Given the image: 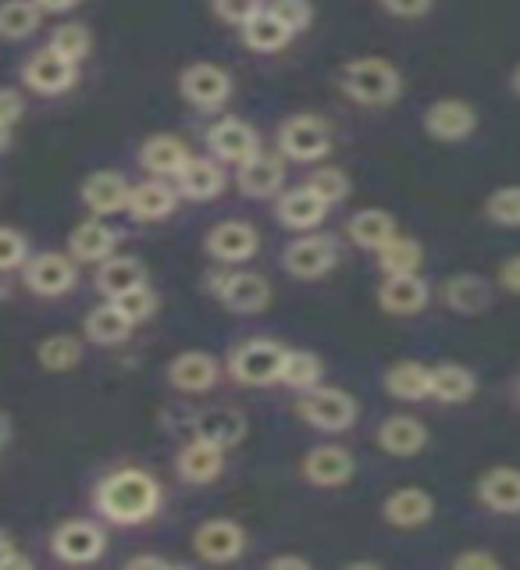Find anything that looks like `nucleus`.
<instances>
[{
  "label": "nucleus",
  "mask_w": 520,
  "mask_h": 570,
  "mask_svg": "<svg viewBox=\"0 0 520 570\" xmlns=\"http://www.w3.org/2000/svg\"><path fill=\"white\" fill-rule=\"evenodd\" d=\"M207 289L210 296L222 303L225 311L239 314V317H254L272 307V282L257 272H222V275H207Z\"/></svg>",
  "instance_id": "39448f33"
},
{
  "label": "nucleus",
  "mask_w": 520,
  "mask_h": 570,
  "mask_svg": "<svg viewBox=\"0 0 520 570\" xmlns=\"http://www.w3.org/2000/svg\"><path fill=\"white\" fill-rule=\"evenodd\" d=\"M303 186H307L317 196V200H325L328 207L343 204L346 196H350V189H353L350 175L343 168H317V171H311V178Z\"/></svg>",
  "instance_id": "c03bdc74"
},
{
  "label": "nucleus",
  "mask_w": 520,
  "mask_h": 570,
  "mask_svg": "<svg viewBox=\"0 0 520 570\" xmlns=\"http://www.w3.org/2000/svg\"><path fill=\"white\" fill-rule=\"evenodd\" d=\"M207 150L218 157L222 165H246L261 154V132L243 118H222L207 129Z\"/></svg>",
  "instance_id": "dca6fc26"
},
{
  "label": "nucleus",
  "mask_w": 520,
  "mask_h": 570,
  "mask_svg": "<svg viewBox=\"0 0 520 570\" xmlns=\"http://www.w3.org/2000/svg\"><path fill=\"white\" fill-rule=\"evenodd\" d=\"M193 435L196 439H204V442H214V445H222V450H236V445L246 439L249 432V421L243 410L236 406H204V410H196L193 421Z\"/></svg>",
  "instance_id": "6ab92c4d"
},
{
  "label": "nucleus",
  "mask_w": 520,
  "mask_h": 570,
  "mask_svg": "<svg viewBox=\"0 0 520 570\" xmlns=\"http://www.w3.org/2000/svg\"><path fill=\"white\" fill-rule=\"evenodd\" d=\"M496 285L510 296H520V254H510L496 267Z\"/></svg>",
  "instance_id": "864d4df0"
},
{
  "label": "nucleus",
  "mask_w": 520,
  "mask_h": 570,
  "mask_svg": "<svg viewBox=\"0 0 520 570\" xmlns=\"http://www.w3.org/2000/svg\"><path fill=\"white\" fill-rule=\"evenodd\" d=\"M0 570H32V560L26 552H18L8 531H0Z\"/></svg>",
  "instance_id": "603ef678"
},
{
  "label": "nucleus",
  "mask_w": 520,
  "mask_h": 570,
  "mask_svg": "<svg viewBox=\"0 0 520 570\" xmlns=\"http://www.w3.org/2000/svg\"><path fill=\"white\" fill-rule=\"evenodd\" d=\"M346 236L356 249H371V254H379L385 243H392L400 236V222L382 207H364L346 222Z\"/></svg>",
  "instance_id": "7c9ffc66"
},
{
  "label": "nucleus",
  "mask_w": 520,
  "mask_h": 570,
  "mask_svg": "<svg viewBox=\"0 0 520 570\" xmlns=\"http://www.w3.org/2000/svg\"><path fill=\"white\" fill-rule=\"evenodd\" d=\"M118 307L133 317V325H143V321H150L154 314H157V307H160V296L150 289V285H139V289H133V293H125V296H118L115 299Z\"/></svg>",
  "instance_id": "49530a36"
},
{
  "label": "nucleus",
  "mask_w": 520,
  "mask_h": 570,
  "mask_svg": "<svg viewBox=\"0 0 520 570\" xmlns=\"http://www.w3.org/2000/svg\"><path fill=\"white\" fill-rule=\"evenodd\" d=\"M178 207V189L168 178H147V183L133 186L129 196V218L133 222H165Z\"/></svg>",
  "instance_id": "2f4dec72"
},
{
  "label": "nucleus",
  "mask_w": 520,
  "mask_h": 570,
  "mask_svg": "<svg viewBox=\"0 0 520 570\" xmlns=\"http://www.w3.org/2000/svg\"><path fill=\"white\" fill-rule=\"evenodd\" d=\"M285 183V165L275 154H257L254 160H246L236 171V186L243 196H254V200H267V196H278Z\"/></svg>",
  "instance_id": "473e14b6"
},
{
  "label": "nucleus",
  "mask_w": 520,
  "mask_h": 570,
  "mask_svg": "<svg viewBox=\"0 0 520 570\" xmlns=\"http://www.w3.org/2000/svg\"><path fill=\"white\" fill-rule=\"evenodd\" d=\"M267 570H311L307 557H272L267 560Z\"/></svg>",
  "instance_id": "4d7b16f0"
},
{
  "label": "nucleus",
  "mask_w": 520,
  "mask_h": 570,
  "mask_svg": "<svg viewBox=\"0 0 520 570\" xmlns=\"http://www.w3.org/2000/svg\"><path fill=\"white\" fill-rule=\"evenodd\" d=\"M79 193H82V204L94 210V218H115V214L129 210L133 186L125 183V175L118 171H94Z\"/></svg>",
  "instance_id": "a878e982"
},
{
  "label": "nucleus",
  "mask_w": 520,
  "mask_h": 570,
  "mask_svg": "<svg viewBox=\"0 0 520 570\" xmlns=\"http://www.w3.org/2000/svg\"><path fill=\"white\" fill-rule=\"evenodd\" d=\"M296 414L303 424H311L314 432L325 435H343L361 417V403H356L353 392L335 389V385H314L307 392H300L296 400Z\"/></svg>",
  "instance_id": "20e7f679"
},
{
  "label": "nucleus",
  "mask_w": 520,
  "mask_h": 570,
  "mask_svg": "<svg viewBox=\"0 0 520 570\" xmlns=\"http://www.w3.org/2000/svg\"><path fill=\"white\" fill-rule=\"evenodd\" d=\"M474 392H478V374L468 364H453V361L432 364V400L435 403L460 406V403H471Z\"/></svg>",
  "instance_id": "c9c22d12"
},
{
  "label": "nucleus",
  "mask_w": 520,
  "mask_h": 570,
  "mask_svg": "<svg viewBox=\"0 0 520 570\" xmlns=\"http://www.w3.org/2000/svg\"><path fill=\"white\" fill-rule=\"evenodd\" d=\"M450 567L453 570H499L503 560H499L492 549H463L450 560Z\"/></svg>",
  "instance_id": "8fccbe9b"
},
{
  "label": "nucleus",
  "mask_w": 520,
  "mask_h": 570,
  "mask_svg": "<svg viewBox=\"0 0 520 570\" xmlns=\"http://www.w3.org/2000/svg\"><path fill=\"white\" fill-rule=\"evenodd\" d=\"M115 246H118V232H111V225H104V218L79 222L68 236V254L79 264H100L115 254Z\"/></svg>",
  "instance_id": "f704fd0d"
},
{
  "label": "nucleus",
  "mask_w": 520,
  "mask_h": 570,
  "mask_svg": "<svg viewBox=\"0 0 520 570\" xmlns=\"http://www.w3.org/2000/svg\"><path fill=\"white\" fill-rule=\"evenodd\" d=\"M243 32V47L246 50H257V53H278V50H285L293 43V29L282 22L278 14H272V11H261V14H254L249 22L239 29Z\"/></svg>",
  "instance_id": "e433bc0d"
},
{
  "label": "nucleus",
  "mask_w": 520,
  "mask_h": 570,
  "mask_svg": "<svg viewBox=\"0 0 520 570\" xmlns=\"http://www.w3.org/2000/svg\"><path fill=\"white\" fill-rule=\"evenodd\" d=\"M428 424L414 414H389L382 424H379V432H374V442H379V450L389 453V456H396V460H410V456H418L424 445H428Z\"/></svg>",
  "instance_id": "5701e85b"
},
{
  "label": "nucleus",
  "mask_w": 520,
  "mask_h": 570,
  "mask_svg": "<svg viewBox=\"0 0 520 570\" xmlns=\"http://www.w3.org/2000/svg\"><path fill=\"white\" fill-rule=\"evenodd\" d=\"M435 517V495L418 485H403L382 499V521L396 531H418L432 524Z\"/></svg>",
  "instance_id": "a211bd4d"
},
{
  "label": "nucleus",
  "mask_w": 520,
  "mask_h": 570,
  "mask_svg": "<svg viewBox=\"0 0 520 570\" xmlns=\"http://www.w3.org/2000/svg\"><path fill=\"white\" fill-rule=\"evenodd\" d=\"M492 296H496V285L485 275H474V272H457L442 282V303L460 317H478L492 307Z\"/></svg>",
  "instance_id": "4be33fe9"
},
{
  "label": "nucleus",
  "mask_w": 520,
  "mask_h": 570,
  "mask_svg": "<svg viewBox=\"0 0 520 570\" xmlns=\"http://www.w3.org/2000/svg\"><path fill=\"white\" fill-rule=\"evenodd\" d=\"M339 89L361 107H389L403 97V71L385 58H353L339 68Z\"/></svg>",
  "instance_id": "f03ea898"
},
{
  "label": "nucleus",
  "mask_w": 520,
  "mask_h": 570,
  "mask_svg": "<svg viewBox=\"0 0 520 570\" xmlns=\"http://www.w3.org/2000/svg\"><path fill=\"white\" fill-rule=\"evenodd\" d=\"M8 439H11V417L4 414V410H0V450L8 445Z\"/></svg>",
  "instance_id": "bf43d9fd"
},
{
  "label": "nucleus",
  "mask_w": 520,
  "mask_h": 570,
  "mask_svg": "<svg viewBox=\"0 0 520 570\" xmlns=\"http://www.w3.org/2000/svg\"><path fill=\"white\" fill-rule=\"evenodd\" d=\"M47 47L53 53H61L65 61L82 65L89 58V50H94V36H89V29L79 26V22H65V26H58V29L50 32V43Z\"/></svg>",
  "instance_id": "79ce46f5"
},
{
  "label": "nucleus",
  "mask_w": 520,
  "mask_h": 570,
  "mask_svg": "<svg viewBox=\"0 0 520 570\" xmlns=\"http://www.w3.org/2000/svg\"><path fill=\"white\" fill-rule=\"evenodd\" d=\"M171 560L165 557H129L125 560V570H168Z\"/></svg>",
  "instance_id": "6e6d98bb"
},
{
  "label": "nucleus",
  "mask_w": 520,
  "mask_h": 570,
  "mask_svg": "<svg viewBox=\"0 0 520 570\" xmlns=\"http://www.w3.org/2000/svg\"><path fill=\"white\" fill-rule=\"evenodd\" d=\"M421 125L435 142H463L478 132V107L460 97H442L424 107Z\"/></svg>",
  "instance_id": "f8f14e48"
},
{
  "label": "nucleus",
  "mask_w": 520,
  "mask_h": 570,
  "mask_svg": "<svg viewBox=\"0 0 520 570\" xmlns=\"http://www.w3.org/2000/svg\"><path fill=\"white\" fill-rule=\"evenodd\" d=\"M204 249L214 264H246L249 257H257L261 232L243 218H228L207 232Z\"/></svg>",
  "instance_id": "2eb2a0df"
},
{
  "label": "nucleus",
  "mask_w": 520,
  "mask_h": 570,
  "mask_svg": "<svg viewBox=\"0 0 520 570\" xmlns=\"http://www.w3.org/2000/svg\"><path fill=\"white\" fill-rule=\"evenodd\" d=\"M11 147V125H0V154H8Z\"/></svg>",
  "instance_id": "052dcab7"
},
{
  "label": "nucleus",
  "mask_w": 520,
  "mask_h": 570,
  "mask_svg": "<svg viewBox=\"0 0 520 570\" xmlns=\"http://www.w3.org/2000/svg\"><path fill=\"white\" fill-rule=\"evenodd\" d=\"M382 385L400 403H424L432 400V367L421 361H396L385 367Z\"/></svg>",
  "instance_id": "c85d7f7f"
},
{
  "label": "nucleus",
  "mask_w": 520,
  "mask_h": 570,
  "mask_svg": "<svg viewBox=\"0 0 520 570\" xmlns=\"http://www.w3.org/2000/svg\"><path fill=\"white\" fill-rule=\"evenodd\" d=\"M285 350L278 338H243V343L232 346L225 371L228 379L243 385V389H267V385H278L282 382V361H285Z\"/></svg>",
  "instance_id": "7ed1b4c3"
},
{
  "label": "nucleus",
  "mask_w": 520,
  "mask_h": 570,
  "mask_svg": "<svg viewBox=\"0 0 520 570\" xmlns=\"http://www.w3.org/2000/svg\"><path fill=\"white\" fill-rule=\"evenodd\" d=\"M22 82L36 97H61L79 82V65L65 61L61 53H53L50 47L32 50L22 65Z\"/></svg>",
  "instance_id": "4468645a"
},
{
  "label": "nucleus",
  "mask_w": 520,
  "mask_h": 570,
  "mask_svg": "<svg viewBox=\"0 0 520 570\" xmlns=\"http://www.w3.org/2000/svg\"><path fill=\"white\" fill-rule=\"evenodd\" d=\"M275 218L293 228V232H314L321 222L328 218V204L317 200V196L307 186H296V189H285L278 193L275 200Z\"/></svg>",
  "instance_id": "cd10ccee"
},
{
  "label": "nucleus",
  "mask_w": 520,
  "mask_h": 570,
  "mask_svg": "<svg viewBox=\"0 0 520 570\" xmlns=\"http://www.w3.org/2000/svg\"><path fill=\"white\" fill-rule=\"evenodd\" d=\"M165 507V485L143 468H118L94 485V510L111 528L150 524Z\"/></svg>",
  "instance_id": "f257e3e1"
},
{
  "label": "nucleus",
  "mask_w": 520,
  "mask_h": 570,
  "mask_svg": "<svg viewBox=\"0 0 520 570\" xmlns=\"http://www.w3.org/2000/svg\"><path fill=\"white\" fill-rule=\"evenodd\" d=\"M178 94L196 111H218L232 100V76L210 61H196L178 71Z\"/></svg>",
  "instance_id": "1a4fd4ad"
},
{
  "label": "nucleus",
  "mask_w": 520,
  "mask_h": 570,
  "mask_svg": "<svg viewBox=\"0 0 520 570\" xmlns=\"http://www.w3.org/2000/svg\"><path fill=\"white\" fill-rule=\"evenodd\" d=\"M267 11L278 14L285 26H290L293 32H303L311 22H314V8H311V0H272L267 4Z\"/></svg>",
  "instance_id": "de8ad7c7"
},
{
  "label": "nucleus",
  "mask_w": 520,
  "mask_h": 570,
  "mask_svg": "<svg viewBox=\"0 0 520 570\" xmlns=\"http://www.w3.org/2000/svg\"><path fill=\"white\" fill-rule=\"evenodd\" d=\"M222 361L207 350H183L175 353L168 367H165V379L175 392H186V396H204L214 385L222 382Z\"/></svg>",
  "instance_id": "9b49d317"
},
{
  "label": "nucleus",
  "mask_w": 520,
  "mask_h": 570,
  "mask_svg": "<svg viewBox=\"0 0 520 570\" xmlns=\"http://www.w3.org/2000/svg\"><path fill=\"white\" fill-rule=\"evenodd\" d=\"M29 257H32L29 254V239L22 236V232L11 228V225H0V275L26 267Z\"/></svg>",
  "instance_id": "a18cd8bd"
},
{
  "label": "nucleus",
  "mask_w": 520,
  "mask_h": 570,
  "mask_svg": "<svg viewBox=\"0 0 520 570\" xmlns=\"http://www.w3.org/2000/svg\"><path fill=\"white\" fill-rule=\"evenodd\" d=\"M175 474L193 489L214 485V481L225 474V450H222V445L204 442V439L193 435L175 456Z\"/></svg>",
  "instance_id": "412c9836"
},
{
  "label": "nucleus",
  "mask_w": 520,
  "mask_h": 570,
  "mask_svg": "<svg viewBox=\"0 0 520 570\" xmlns=\"http://www.w3.org/2000/svg\"><path fill=\"white\" fill-rule=\"evenodd\" d=\"M133 317L125 314L115 299H104V303H97L94 311L86 314V325H82V332H86V338L94 346H121L125 338L133 335Z\"/></svg>",
  "instance_id": "72a5a7b5"
},
{
  "label": "nucleus",
  "mask_w": 520,
  "mask_h": 570,
  "mask_svg": "<svg viewBox=\"0 0 520 570\" xmlns=\"http://www.w3.org/2000/svg\"><path fill=\"white\" fill-rule=\"evenodd\" d=\"M26 289L32 296L43 299H61L76 289L79 282V261L71 254H53V249H43V254H32L22 267Z\"/></svg>",
  "instance_id": "6e6552de"
},
{
  "label": "nucleus",
  "mask_w": 520,
  "mask_h": 570,
  "mask_svg": "<svg viewBox=\"0 0 520 570\" xmlns=\"http://www.w3.org/2000/svg\"><path fill=\"white\" fill-rule=\"evenodd\" d=\"M94 285H97V293L104 299H118L125 293L139 289V285H147V264L136 261V257H118V254H111L107 261L97 264Z\"/></svg>",
  "instance_id": "c756f323"
},
{
  "label": "nucleus",
  "mask_w": 520,
  "mask_h": 570,
  "mask_svg": "<svg viewBox=\"0 0 520 570\" xmlns=\"http://www.w3.org/2000/svg\"><path fill=\"white\" fill-rule=\"evenodd\" d=\"M385 14L403 18V22H414V18H424L435 8V0H382Z\"/></svg>",
  "instance_id": "3c124183"
},
{
  "label": "nucleus",
  "mask_w": 520,
  "mask_h": 570,
  "mask_svg": "<svg viewBox=\"0 0 520 570\" xmlns=\"http://www.w3.org/2000/svg\"><path fill=\"white\" fill-rule=\"evenodd\" d=\"M339 264V243L328 232H303L282 254V267L300 282H314L335 272Z\"/></svg>",
  "instance_id": "0eeeda50"
},
{
  "label": "nucleus",
  "mask_w": 520,
  "mask_h": 570,
  "mask_svg": "<svg viewBox=\"0 0 520 570\" xmlns=\"http://www.w3.org/2000/svg\"><path fill=\"white\" fill-rule=\"evenodd\" d=\"M82 335H71V332H58V335H47L40 338V346H36V364L50 374H65L76 364H82Z\"/></svg>",
  "instance_id": "4c0bfd02"
},
{
  "label": "nucleus",
  "mask_w": 520,
  "mask_h": 570,
  "mask_svg": "<svg viewBox=\"0 0 520 570\" xmlns=\"http://www.w3.org/2000/svg\"><path fill=\"white\" fill-rule=\"evenodd\" d=\"M424 264V246L414 236H396L379 249L382 275H418Z\"/></svg>",
  "instance_id": "a19ab883"
},
{
  "label": "nucleus",
  "mask_w": 520,
  "mask_h": 570,
  "mask_svg": "<svg viewBox=\"0 0 520 570\" xmlns=\"http://www.w3.org/2000/svg\"><path fill=\"white\" fill-rule=\"evenodd\" d=\"M228 178H225V165L218 157H189V165L178 171L175 189L178 196H186L193 204H210L225 193Z\"/></svg>",
  "instance_id": "393cba45"
},
{
  "label": "nucleus",
  "mask_w": 520,
  "mask_h": 570,
  "mask_svg": "<svg viewBox=\"0 0 520 570\" xmlns=\"http://www.w3.org/2000/svg\"><path fill=\"white\" fill-rule=\"evenodd\" d=\"M510 89H513V97L520 100V61H517L513 71H510Z\"/></svg>",
  "instance_id": "680f3d73"
},
{
  "label": "nucleus",
  "mask_w": 520,
  "mask_h": 570,
  "mask_svg": "<svg viewBox=\"0 0 520 570\" xmlns=\"http://www.w3.org/2000/svg\"><path fill=\"white\" fill-rule=\"evenodd\" d=\"M22 115H26V104H22V97L14 94V89H0V125H14L22 121Z\"/></svg>",
  "instance_id": "5fc2aeb1"
},
{
  "label": "nucleus",
  "mask_w": 520,
  "mask_h": 570,
  "mask_svg": "<svg viewBox=\"0 0 520 570\" xmlns=\"http://www.w3.org/2000/svg\"><path fill=\"white\" fill-rule=\"evenodd\" d=\"M107 552V531L104 524L89 521V517H71L50 531V557L68 567L97 563Z\"/></svg>",
  "instance_id": "423d86ee"
},
{
  "label": "nucleus",
  "mask_w": 520,
  "mask_h": 570,
  "mask_svg": "<svg viewBox=\"0 0 520 570\" xmlns=\"http://www.w3.org/2000/svg\"><path fill=\"white\" fill-rule=\"evenodd\" d=\"M485 218L499 228H520V186H499L485 196Z\"/></svg>",
  "instance_id": "37998d69"
},
{
  "label": "nucleus",
  "mask_w": 520,
  "mask_h": 570,
  "mask_svg": "<svg viewBox=\"0 0 520 570\" xmlns=\"http://www.w3.org/2000/svg\"><path fill=\"white\" fill-rule=\"evenodd\" d=\"M261 11H264L261 0H214V14H218L222 22L236 26V29H243L249 18L261 14Z\"/></svg>",
  "instance_id": "09e8293b"
},
{
  "label": "nucleus",
  "mask_w": 520,
  "mask_h": 570,
  "mask_svg": "<svg viewBox=\"0 0 520 570\" xmlns=\"http://www.w3.org/2000/svg\"><path fill=\"white\" fill-rule=\"evenodd\" d=\"M43 11L36 8V0H0V40L18 43L40 29Z\"/></svg>",
  "instance_id": "58836bf2"
},
{
  "label": "nucleus",
  "mask_w": 520,
  "mask_h": 570,
  "mask_svg": "<svg viewBox=\"0 0 520 570\" xmlns=\"http://www.w3.org/2000/svg\"><path fill=\"white\" fill-rule=\"evenodd\" d=\"M432 303V285L418 275H385L379 285V307L389 317H414Z\"/></svg>",
  "instance_id": "aec40b11"
},
{
  "label": "nucleus",
  "mask_w": 520,
  "mask_h": 570,
  "mask_svg": "<svg viewBox=\"0 0 520 570\" xmlns=\"http://www.w3.org/2000/svg\"><path fill=\"white\" fill-rule=\"evenodd\" d=\"M474 499L492 513H503V517L520 513V468H510V463L489 468L474 481Z\"/></svg>",
  "instance_id": "b1692460"
},
{
  "label": "nucleus",
  "mask_w": 520,
  "mask_h": 570,
  "mask_svg": "<svg viewBox=\"0 0 520 570\" xmlns=\"http://www.w3.org/2000/svg\"><path fill=\"white\" fill-rule=\"evenodd\" d=\"M328 150H332V132L317 115H293L278 125V154H285L290 160L311 165V160H321Z\"/></svg>",
  "instance_id": "9d476101"
},
{
  "label": "nucleus",
  "mask_w": 520,
  "mask_h": 570,
  "mask_svg": "<svg viewBox=\"0 0 520 570\" xmlns=\"http://www.w3.org/2000/svg\"><path fill=\"white\" fill-rule=\"evenodd\" d=\"M325 379V364H321V356L311 353V350H285V361H282V382L285 389L293 392H307L314 385H321Z\"/></svg>",
  "instance_id": "ea45409f"
},
{
  "label": "nucleus",
  "mask_w": 520,
  "mask_h": 570,
  "mask_svg": "<svg viewBox=\"0 0 520 570\" xmlns=\"http://www.w3.org/2000/svg\"><path fill=\"white\" fill-rule=\"evenodd\" d=\"M189 157L193 154L186 147V139L171 132H154L143 139V147H139V165L154 178H178V171L189 165Z\"/></svg>",
  "instance_id": "bb28decb"
},
{
  "label": "nucleus",
  "mask_w": 520,
  "mask_h": 570,
  "mask_svg": "<svg viewBox=\"0 0 520 570\" xmlns=\"http://www.w3.org/2000/svg\"><path fill=\"white\" fill-rule=\"evenodd\" d=\"M36 8L43 14H68L79 8V0H36Z\"/></svg>",
  "instance_id": "13d9d810"
},
{
  "label": "nucleus",
  "mask_w": 520,
  "mask_h": 570,
  "mask_svg": "<svg viewBox=\"0 0 520 570\" xmlns=\"http://www.w3.org/2000/svg\"><path fill=\"white\" fill-rule=\"evenodd\" d=\"M300 474L307 478L314 489H343L356 474V456L346 445H335V442L314 445V450L303 453Z\"/></svg>",
  "instance_id": "f3484780"
},
{
  "label": "nucleus",
  "mask_w": 520,
  "mask_h": 570,
  "mask_svg": "<svg viewBox=\"0 0 520 570\" xmlns=\"http://www.w3.org/2000/svg\"><path fill=\"white\" fill-rule=\"evenodd\" d=\"M246 528L232 517H210L193 531V552L204 563H236L246 552Z\"/></svg>",
  "instance_id": "ddd939ff"
}]
</instances>
